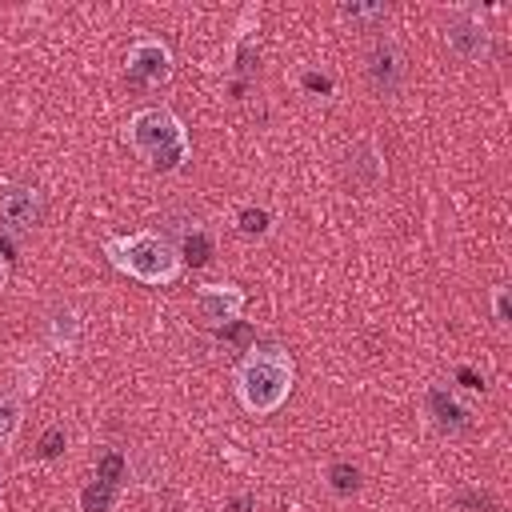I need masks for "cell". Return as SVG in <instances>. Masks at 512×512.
<instances>
[{
  "mask_svg": "<svg viewBox=\"0 0 512 512\" xmlns=\"http://www.w3.org/2000/svg\"><path fill=\"white\" fill-rule=\"evenodd\" d=\"M124 140L156 172H180L188 164V156H192V140H188L184 120L164 104L136 108L128 116V124H124Z\"/></svg>",
  "mask_w": 512,
  "mask_h": 512,
  "instance_id": "cell-1",
  "label": "cell"
},
{
  "mask_svg": "<svg viewBox=\"0 0 512 512\" xmlns=\"http://www.w3.org/2000/svg\"><path fill=\"white\" fill-rule=\"evenodd\" d=\"M232 388L252 416H272L296 388V364L284 348H252L236 364Z\"/></svg>",
  "mask_w": 512,
  "mask_h": 512,
  "instance_id": "cell-2",
  "label": "cell"
},
{
  "mask_svg": "<svg viewBox=\"0 0 512 512\" xmlns=\"http://www.w3.org/2000/svg\"><path fill=\"white\" fill-rule=\"evenodd\" d=\"M104 256L116 272H124L128 280L136 284H148V288H164L180 276L184 260H180V248L152 232V228H140V232H128V236H108L104 240Z\"/></svg>",
  "mask_w": 512,
  "mask_h": 512,
  "instance_id": "cell-3",
  "label": "cell"
},
{
  "mask_svg": "<svg viewBox=\"0 0 512 512\" xmlns=\"http://www.w3.org/2000/svg\"><path fill=\"white\" fill-rule=\"evenodd\" d=\"M172 48L164 44V40H156V36H140V40H132V48H128V56H124V76H128V84H136V88H164L168 80H172Z\"/></svg>",
  "mask_w": 512,
  "mask_h": 512,
  "instance_id": "cell-4",
  "label": "cell"
},
{
  "mask_svg": "<svg viewBox=\"0 0 512 512\" xmlns=\"http://www.w3.org/2000/svg\"><path fill=\"white\" fill-rule=\"evenodd\" d=\"M444 44L464 64H484L492 56V32L480 20V12H472V8H452L448 24H444Z\"/></svg>",
  "mask_w": 512,
  "mask_h": 512,
  "instance_id": "cell-5",
  "label": "cell"
},
{
  "mask_svg": "<svg viewBox=\"0 0 512 512\" xmlns=\"http://www.w3.org/2000/svg\"><path fill=\"white\" fill-rule=\"evenodd\" d=\"M244 304H248V296H244V288L232 284V280H212V284H200V288L192 292V312H196L204 324H212V328L240 320V316H244Z\"/></svg>",
  "mask_w": 512,
  "mask_h": 512,
  "instance_id": "cell-6",
  "label": "cell"
},
{
  "mask_svg": "<svg viewBox=\"0 0 512 512\" xmlns=\"http://www.w3.org/2000/svg\"><path fill=\"white\" fill-rule=\"evenodd\" d=\"M44 212V196L32 184H8L0 188V228L8 232H28L40 224Z\"/></svg>",
  "mask_w": 512,
  "mask_h": 512,
  "instance_id": "cell-7",
  "label": "cell"
},
{
  "mask_svg": "<svg viewBox=\"0 0 512 512\" xmlns=\"http://www.w3.org/2000/svg\"><path fill=\"white\" fill-rule=\"evenodd\" d=\"M20 428H24V396L12 388H0V452L16 444Z\"/></svg>",
  "mask_w": 512,
  "mask_h": 512,
  "instance_id": "cell-8",
  "label": "cell"
},
{
  "mask_svg": "<svg viewBox=\"0 0 512 512\" xmlns=\"http://www.w3.org/2000/svg\"><path fill=\"white\" fill-rule=\"evenodd\" d=\"M80 316L72 312V308H64V312H56L52 320H48V340H52V348H72L76 340H80Z\"/></svg>",
  "mask_w": 512,
  "mask_h": 512,
  "instance_id": "cell-9",
  "label": "cell"
},
{
  "mask_svg": "<svg viewBox=\"0 0 512 512\" xmlns=\"http://www.w3.org/2000/svg\"><path fill=\"white\" fill-rule=\"evenodd\" d=\"M492 320H496L500 328H508V320H512V312H508V288H504V284L492 288Z\"/></svg>",
  "mask_w": 512,
  "mask_h": 512,
  "instance_id": "cell-10",
  "label": "cell"
},
{
  "mask_svg": "<svg viewBox=\"0 0 512 512\" xmlns=\"http://www.w3.org/2000/svg\"><path fill=\"white\" fill-rule=\"evenodd\" d=\"M264 220H268V212H260V208L252 212V208H248V212L240 216V232H248V236H252V232H264V228H268Z\"/></svg>",
  "mask_w": 512,
  "mask_h": 512,
  "instance_id": "cell-11",
  "label": "cell"
},
{
  "mask_svg": "<svg viewBox=\"0 0 512 512\" xmlns=\"http://www.w3.org/2000/svg\"><path fill=\"white\" fill-rule=\"evenodd\" d=\"M344 16H352V20H376V16H388V8H380V4H372V8H344Z\"/></svg>",
  "mask_w": 512,
  "mask_h": 512,
  "instance_id": "cell-12",
  "label": "cell"
},
{
  "mask_svg": "<svg viewBox=\"0 0 512 512\" xmlns=\"http://www.w3.org/2000/svg\"><path fill=\"white\" fill-rule=\"evenodd\" d=\"M8 284V260H4V252H0V288Z\"/></svg>",
  "mask_w": 512,
  "mask_h": 512,
  "instance_id": "cell-13",
  "label": "cell"
}]
</instances>
